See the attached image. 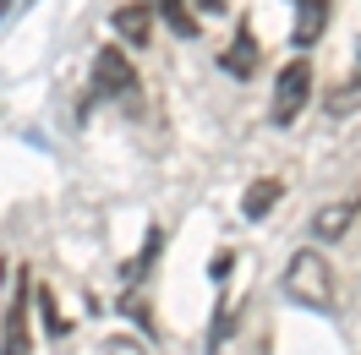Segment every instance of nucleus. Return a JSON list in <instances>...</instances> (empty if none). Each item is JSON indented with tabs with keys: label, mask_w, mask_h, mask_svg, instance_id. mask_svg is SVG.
Listing matches in <instances>:
<instances>
[{
	"label": "nucleus",
	"mask_w": 361,
	"mask_h": 355,
	"mask_svg": "<svg viewBox=\"0 0 361 355\" xmlns=\"http://www.w3.org/2000/svg\"><path fill=\"white\" fill-rule=\"evenodd\" d=\"M285 295L307 311H334V268H329V257L301 246L285 263Z\"/></svg>",
	"instance_id": "obj_1"
},
{
	"label": "nucleus",
	"mask_w": 361,
	"mask_h": 355,
	"mask_svg": "<svg viewBox=\"0 0 361 355\" xmlns=\"http://www.w3.org/2000/svg\"><path fill=\"white\" fill-rule=\"evenodd\" d=\"M137 93H142V82H137V66L126 61V49L121 44H104L99 55H93V82H88V99L93 104H132Z\"/></svg>",
	"instance_id": "obj_2"
},
{
	"label": "nucleus",
	"mask_w": 361,
	"mask_h": 355,
	"mask_svg": "<svg viewBox=\"0 0 361 355\" xmlns=\"http://www.w3.org/2000/svg\"><path fill=\"white\" fill-rule=\"evenodd\" d=\"M307 104H312V61H307V55H295V61H285L279 77H274L269 120H274V126H290Z\"/></svg>",
	"instance_id": "obj_3"
},
{
	"label": "nucleus",
	"mask_w": 361,
	"mask_h": 355,
	"mask_svg": "<svg viewBox=\"0 0 361 355\" xmlns=\"http://www.w3.org/2000/svg\"><path fill=\"white\" fill-rule=\"evenodd\" d=\"M27 306H33V273L17 268V285L0 317V355H33V333H27Z\"/></svg>",
	"instance_id": "obj_4"
},
{
	"label": "nucleus",
	"mask_w": 361,
	"mask_h": 355,
	"mask_svg": "<svg viewBox=\"0 0 361 355\" xmlns=\"http://www.w3.org/2000/svg\"><path fill=\"white\" fill-rule=\"evenodd\" d=\"M219 66L230 71V77H257V66H263V49H257V33H252V23L235 27V39H230V49L219 55Z\"/></svg>",
	"instance_id": "obj_5"
},
{
	"label": "nucleus",
	"mask_w": 361,
	"mask_h": 355,
	"mask_svg": "<svg viewBox=\"0 0 361 355\" xmlns=\"http://www.w3.org/2000/svg\"><path fill=\"white\" fill-rule=\"evenodd\" d=\"M110 23H115V33H121L132 49H142L148 39H154V6H148V0H126V6H115Z\"/></svg>",
	"instance_id": "obj_6"
},
{
	"label": "nucleus",
	"mask_w": 361,
	"mask_h": 355,
	"mask_svg": "<svg viewBox=\"0 0 361 355\" xmlns=\"http://www.w3.org/2000/svg\"><path fill=\"white\" fill-rule=\"evenodd\" d=\"M290 6H295V27H290L295 49H312L323 39V27H329V6L334 0H290Z\"/></svg>",
	"instance_id": "obj_7"
},
{
	"label": "nucleus",
	"mask_w": 361,
	"mask_h": 355,
	"mask_svg": "<svg viewBox=\"0 0 361 355\" xmlns=\"http://www.w3.org/2000/svg\"><path fill=\"white\" fill-rule=\"evenodd\" d=\"M356 213H361V202H329V208L312 213V235L317 241H339V235L356 224Z\"/></svg>",
	"instance_id": "obj_8"
},
{
	"label": "nucleus",
	"mask_w": 361,
	"mask_h": 355,
	"mask_svg": "<svg viewBox=\"0 0 361 355\" xmlns=\"http://www.w3.org/2000/svg\"><path fill=\"white\" fill-rule=\"evenodd\" d=\"M323 110H329V115H350V110H361V44H356V66L345 71V82H339V88L323 99Z\"/></svg>",
	"instance_id": "obj_9"
},
{
	"label": "nucleus",
	"mask_w": 361,
	"mask_h": 355,
	"mask_svg": "<svg viewBox=\"0 0 361 355\" xmlns=\"http://www.w3.org/2000/svg\"><path fill=\"white\" fill-rule=\"evenodd\" d=\"M279 197H285V186H279L274 175H263V180H252L247 192H241V213H247V219H263Z\"/></svg>",
	"instance_id": "obj_10"
},
{
	"label": "nucleus",
	"mask_w": 361,
	"mask_h": 355,
	"mask_svg": "<svg viewBox=\"0 0 361 355\" xmlns=\"http://www.w3.org/2000/svg\"><path fill=\"white\" fill-rule=\"evenodd\" d=\"M148 6H154L159 17H164V23L176 27L180 39H197V27H203V23H197V11H192V0H148Z\"/></svg>",
	"instance_id": "obj_11"
},
{
	"label": "nucleus",
	"mask_w": 361,
	"mask_h": 355,
	"mask_svg": "<svg viewBox=\"0 0 361 355\" xmlns=\"http://www.w3.org/2000/svg\"><path fill=\"white\" fill-rule=\"evenodd\" d=\"M159 246H164V230H148V241H142V251H137L132 263H126V285H142L148 279V268H154V257H159Z\"/></svg>",
	"instance_id": "obj_12"
},
{
	"label": "nucleus",
	"mask_w": 361,
	"mask_h": 355,
	"mask_svg": "<svg viewBox=\"0 0 361 355\" xmlns=\"http://www.w3.org/2000/svg\"><path fill=\"white\" fill-rule=\"evenodd\" d=\"M99 355H148V344H142L137 333H110V339L99 344Z\"/></svg>",
	"instance_id": "obj_13"
},
{
	"label": "nucleus",
	"mask_w": 361,
	"mask_h": 355,
	"mask_svg": "<svg viewBox=\"0 0 361 355\" xmlns=\"http://www.w3.org/2000/svg\"><path fill=\"white\" fill-rule=\"evenodd\" d=\"M230 268H235V251H214V263H208V273H214V285H225Z\"/></svg>",
	"instance_id": "obj_14"
},
{
	"label": "nucleus",
	"mask_w": 361,
	"mask_h": 355,
	"mask_svg": "<svg viewBox=\"0 0 361 355\" xmlns=\"http://www.w3.org/2000/svg\"><path fill=\"white\" fill-rule=\"evenodd\" d=\"M197 11H225V6L219 0H197Z\"/></svg>",
	"instance_id": "obj_15"
},
{
	"label": "nucleus",
	"mask_w": 361,
	"mask_h": 355,
	"mask_svg": "<svg viewBox=\"0 0 361 355\" xmlns=\"http://www.w3.org/2000/svg\"><path fill=\"white\" fill-rule=\"evenodd\" d=\"M6 6H11V0H0V17H6Z\"/></svg>",
	"instance_id": "obj_16"
}]
</instances>
